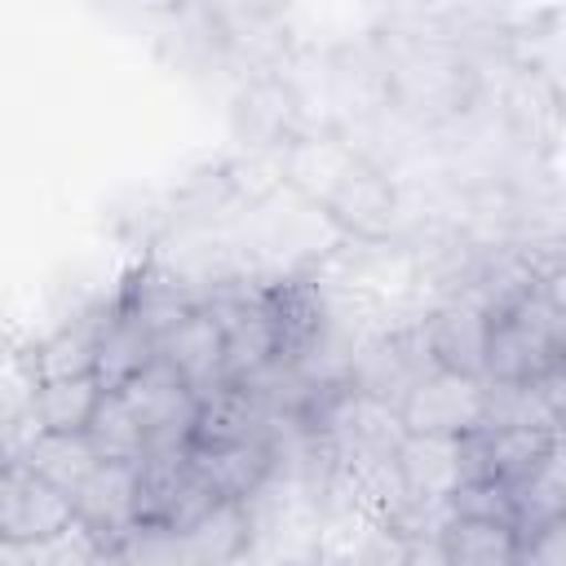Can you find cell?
Returning a JSON list of instances; mask_svg holds the SVG:
<instances>
[{"label":"cell","mask_w":566,"mask_h":566,"mask_svg":"<svg viewBox=\"0 0 566 566\" xmlns=\"http://www.w3.org/2000/svg\"><path fill=\"white\" fill-rule=\"evenodd\" d=\"M478 62L447 35H402L385 49L389 111H398L416 128H442L460 119L478 102Z\"/></svg>","instance_id":"1"},{"label":"cell","mask_w":566,"mask_h":566,"mask_svg":"<svg viewBox=\"0 0 566 566\" xmlns=\"http://www.w3.org/2000/svg\"><path fill=\"white\" fill-rule=\"evenodd\" d=\"M226 332V371L234 385H261L287 367V336L274 283H234L203 301Z\"/></svg>","instance_id":"2"},{"label":"cell","mask_w":566,"mask_h":566,"mask_svg":"<svg viewBox=\"0 0 566 566\" xmlns=\"http://www.w3.org/2000/svg\"><path fill=\"white\" fill-rule=\"evenodd\" d=\"M566 358V332L548 310L539 279L526 283L517 296L491 310V349H486V380L495 385H526Z\"/></svg>","instance_id":"3"},{"label":"cell","mask_w":566,"mask_h":566,"mask_svg":"<svg viewBox=\"0 0 566 566\" xmlns=\"http://www.w3.org/2000/svg\"><path fill=\"white\" fill-rule=\"evenodd\" d=\"M424 371H433V358L424 349L420 318H411V323H394V327L367 336L345 363V385L402 407V398L411 394V385Z\"/></svg>","instance_id":"4"},{"label":"cell","mask_w":566,"mask_h":566,"mask_svg":"<svg viewBox=\"0 0 566 566\" xmlns=\"http://www.w3.org/2000/svg\"><path fill=\"white\" fill-rule=\"evenodd\" d=\"M491 407V385L482 376H460V371H424L411 394L402 398V424L407 433H442V438H469L486 424Z\"/></svg>","instance_id":"5"},{"label":"cell","mask_w":566,"mask_h":566,"mask_svg":"<svg viewBox=\"0 0 566 566\" xmlns=\"http://www.w3.org/2000/svg\"><path fill=\"white\" fill-rule=\"evenodd\" d=\"M212 504H217V495L203 486L190 447L150 451L142 460V478H137V526L186 531Z\"/></svg>","instance_id":"6"},{"label":"cell","mask_w":566,"mask_h":566,"mask_svg":"<svg viewBox=\"0 0 566 566\" xmlns=\"http://www.w3.org/2000/svg\"><path fill=\"white\" fill-rule=\"evenodd\" d=\"M327 221L340 230L345 243H389L398 234V217H402V190L394 181V172L380 159H363L345 186L327 199Z\"/></svg>","instance_id":"7"},{"label":"cell","mask_w":566,"mask_h":566,"mask_svg":"<svg viewBox=\"0 0 566 566\" xmlns=\"http://www.w3.org/2000/svg\"><path fill=\"white\" fill-rule=\"evenodd\" d=\"M367 159L363 146H354L345 133L336 128H305L301 137H292L279 155H274V177L296 190L301 199H310L314 208H327V199L345 186V177Z\"/></svg>","instance_id":"8"},{"label":"cell","mask_w":566,"mask_h":566,"mask_svg":"<svg viewBox=\"0 0 566 566\" xmlns=\"http://www.w3.org/2000/svg\"><path fill=\"white\" fill-rule=\"evenodd\" d=\"M124 402L137 411V420L150 433V451L190 447L195 420H199V394L172 371V363L159 354L150 367H142L124 389Z\"/></svg>","instance_id":"9"},{"label":"cell","mask_w":566,"mask_h":566,"mask_svg":"<svg viewBox=\"0 0 566 566\" xmlns=\"http://www.w3.org/2000/svg\"><path fill=\"white\" fill-rule=\"evenodd\" d=\"M80 522L75 495L57 491L40 473H31L22 460H4L0 478V544H27L66 531Z\"/></svg>","instance_id":"10"},{"label":"cell","mask_w":566,"mask_h":566,"mask_svg":"<svg viewBox=\"0 0 566 566\" xmlns=\"http://www.w3.org/2000/svg\"><path fill=\"white\" fill-rule=\"evenodd\" d=\"M424 349L433 367L482 376L486 380V349H491V310L469 296H442L420 314Z\"/></svg>","instance_id":"11"},{"label":"cell","mask_w":566,"mask_h":566,"mask_svg":"<svg viewBox=\"0 0 566 566\" xmlns=\"http://www.w3.org/2000/svg\"><path fill=\"white\" fill-rule=\"evenodd\" d=\"M398 473L416 509L447 513L451 495L469 482V447L464 438H442V433H407L398 447Z\"/></svg>","instance_id":"12"},{"label":"cell","mask_w":566,"mask_h":566,"mask_svg":"<svg viewBox=\"0 0 566 566\" xmlns=\"http://www.w3.org/2000/svg\"><path fill=\"white\" fill-rule=\"evenodd\" d=\"M469 447V478H491L504 486H522L544 469L557 447V433L526 429V424H482L464 438Z\"/></svg>","instance_id":"13"},{"label":"cell","mask_w":566,"mask_h":566,"mask_svg":"<svg viewBox=\"0 0 566 566\" xmlns=\"http://www.w3.org/2000/svg\"><path fill=\"white\" fill-rule=\"evenodd\" d=\"M106 314H111V301H106V305H93V310H84V314H75L71 323L53 327L49 336H40V340L18 358L27 385L93 376V371H97V345H102Z\"/></svg>","instance_id":"14"},{"label":"cell","mask_w":566,"mask_h":566,"mask_svg":"<svg viewBox=\"0 0 566 566\" xmlns=\"http://www.w3.org/2000/svg\"><path fill=\"white\" fill-rule=\"evenodd\" d=\"M190 455H195V469H199L203 486L217 500L256 504V495L265 491V482L279 473L274 433L248 438V442H226V447H190Z\"/></svg>","instance_id":"15"},{"label":"cell","mask_w":566,"mask_h":566,"mask_svg":"<svg viewBox=\"0 0 566 566\" xmlns=\"http://www.w3.org/2000/svg\"><path fill=\"white\" fill-rule=\"evenodd\" d=\"M159 354L172 363V371L199 394H217L221 385H230V371H226V332L217 323V314L208 305H195L164 340H159Z\"/></svg>","instance_id":"16"},{"label":"cell","mask_w":566,"mask_h":566,"mask_svg":"<svg viewBox=\"0 0 566 566\" xmlns=\"http://www.w3.org/2000/svg\"><path fill=\"white\" fill-rule=\"evenodd\" d=\"M279 407L261 385H221L217 394L199 398V420L190 447H226V442H248L274 433Z\"/></svg>","instance_id":"17"},{"label":"cell","mask_w":566,"mask_h":566,"mask_svg":"<svg viewBox=\"0 0 566 566\" xmlns=\"http://www.w3.org/2000/svg\"><path fill=\"white\" fill-rule=\"evenodd\" d=\"M137 478H142V464H119V460H102L97 473L80 486L75 495V509H80V522L88 531L102 535V544L115 548L137 531Z\"/></svg>","instance_id":"18"},{"label":"cell","mask_w":566,"mask_h":566,"mask_svg":"<svg viewBox=\"0 0 566 566\" xmlns=\"http://www.w3.org/2000/svg\"><path fill=\"white\" fill-rule=\"evenodd\" d=\"M177 539L190 566H243L256 544V513L243 500H217Z\"/></svg>","instance_id":"19"},{"label":"cell","mask_w":566,"mask_h":566,"mask_svg":"<svg viewBox=\"0 0 566 566\" xmlns=\"http://www.w3.org/2000/svg\"><path fill=\"white\" fill-rule=\"evenodd\" d=\"M155 358H159V332L115 296L102 327V345H97V380L106 385V394L124 389Z\"/></svg>","instance_id":"20"},{"label":"cell","mask_w":566,"mask_h":566,"mask_svg":"<svg viewBox=\"0 0 566 566\" xmlns=\"http://www.w3.org/2000/svg\"><path fill=\"white\" fill-rule=\"evenodd\" d=\"M106 398V385L93 376H71V380H49L27 389V416L35 433H88L97 407Z\"/></svg>","instance_id":"21"},{"label":"cell","mask_w":566,"mask_h":566,"mask_svg":"<svg viewBox=\"0 0 566 566\" xmlns=\"http://www.w3.org/2000/svg\"><path fill=\"white\" fill-rule=\"evenodd\" d=\"M4 460H22L31 473H40L44 482H53L66 495H80V486L102 464V455L88 442V433H31L22 442V451L18 455H4Z\"/></svg>","instance_id":"22"},{"label":"cell","mask_w":566,"mask_h":566,"mask_svg":"<svg viewBox=\"0 0 566 566\" xmlns=\"http://www.w3.org/2000/svg\"><path fill=\"white\" fill-rule=\"evenodd\" d=\"M451 566H522L526 539L509 522H478V517H447L438 531Z\"/></svg>","instance_id":"23"},{"label":"cell","mask_w":566,"mask_h":566,"mask_svg":"<svg viewBox=\"0 0 566 566\" xmlns=\"http://www.w3.org/2000/svg\"><path fill=\"white\" fill-rule=\"evenodd\" d=\"M0 566H111V548L84 522H71L57 535L0 544Z\"/></svg>","instance_id":"24"},{"label":"cell","mask_w":566,"mask_h":566,"mask_svg":"<svg viewBox=\"0 0 566 566\" xmlns=\"http://www.w3.org/2000/svg\"><path fill=\"white\" fill-rule=\"evenodd\" d=\"M88 442L97 447L102 460H119V464H142L150 455V433L137 420V411L124 402L119 389H111L88 424Z\"/></svg>","instance_id":"25"},{"label":"cell","mask_w":566,"mask_h":566,"mask_svg":"<svg viewBox=\"0 0 566 566\" xmlns=\"http://www.w3.org/2000/svg\"><path fill=\"white\" fill-rule=\"evenodd\" d=\"M447 517H478V522H509V526H517V495H513V486H504V482L469 478V482L451 495Z\"/></svg>","instance_id":"26"},{"label":"cell","mask_w":566,"mask_h":566,"mask_svg":"<svg viewBox=\"0 0 566 566\" xmlns=\"http://www.w3.org/2000/svg\"><path fill=\"white\" fill-rule=\"evenodd\" d=\"M526 566H566V517H553L526 535Z\"/></svg>","instance_id":"27"},{"label":"cell","mask_w":566,"mask_h":566,"mask_svg":"<svg viewBox=\"0 0 566 566\" xmlns=\"http://www.w3.org/2000/svg\"><path fill=\"white\" fill-rule=\"evenodd\" d=\"M398 566H451L438 535H407L398 539Z\"/></svg>","instance_id":"28"},{"label":"cell","mask_w":566,"mask_h":566,"mask_svg":"<svg viewBox=\"0 0 566 566\" xmlns=\"http://www.w3.org/2000/svg\"><path fill=\"white\" fill-rule=\"evenodd\" d=\"M539 292H544V301H548V310L557 314V323H562V332H566V252H557L548 265H539Z\"/></svg>","instance_id":"29"},{"label":"cell","mask_w":566,"mask_h":566,"mask_svg":"<svg viewBox=\"0 0 566 566\" xmlns=\"http://www.w3.org/2000/svg\"><path fill=\"white\" fill-rule=\"evenodd\" d=\"M522 566H526V562H522Z\"/></svg>","instance_id":"30"}]
</instances>
